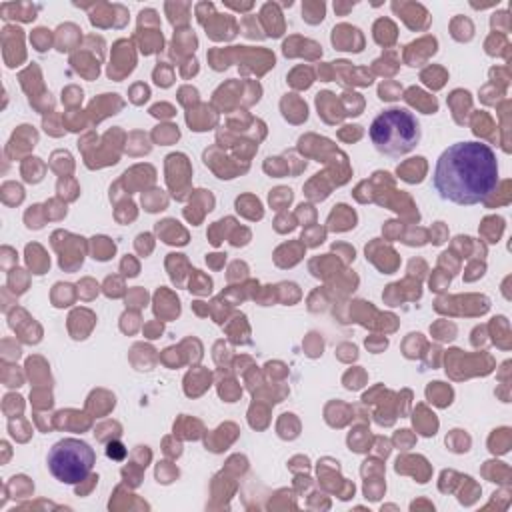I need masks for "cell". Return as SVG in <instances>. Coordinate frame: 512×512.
<instances>
[{"label":"cell","instance_id":"5","mask_svg":"<svg viewBox=\"0 0 512 512\" xmlns=\"http://www.w3.org/2000/svg\"><path fill=\"white\" fill-rule=\"evenodd\" d=\"M108 456H114V458H122L126 452H124V446L122 444H118V442H114V444H110L108 446Z\"/></svg>","mask_w":512,"mask_h":512},{"label":"cell","instance_id":"1","mask_svg":"<svg viewBox=\"0 0 512 512\" xmlns=\"http://www.w3.org/2000/svg\"><path fill=\"white\" fill-rule=\"evenodd\" d=\"M432 182L442 200L460 206L478 204L496 190V154L482 142H456L436 160Z\"/></svg>","mask_w":512,"mask_h":512},{"label":"cell","instance_id":"4","mask_svg":"<svg viewBox=\"0 0 512 512\" xmlns=\"http://www.w3.org/2000/svg\"><path fill=\"white\" fill-rule=\"evenodd\" d=\"M0 12H2L4 18H16V14H18V18H22V20H32V18H36V16H34V14H36V6H30V4H2Z\"/></svg>","mask_w":512,"mask_h":512},{"label":"cell","instance_id":"2","mask_svg":"<svg viewBox=\"0 0 512 512\" xmlns=\"http://www.w3.org/2000/svg\"><path fill=\"white\" fill-rule=\"evenodd\" d=\"M368 134L380 154L400 158L418 146L422 130L418 118L406 108H388L372 120Z\"/></svg>","mask_w":512,"mask_h":512},{"label":"cell","instance_id":"3","mask_svg":"<svg viewBox=\"0 0 512 512\" xmlns=\"http://www.w3.org/2000/svg\"><path fill=\"white\" fill-rule=\"evenodd\" d=\"M46 462L56 480L64 484H78L92 472L96 454L84 440L64 438L50 448Z\"/></svg>","mask_w":512,"mask_h":512}]
</instances>
